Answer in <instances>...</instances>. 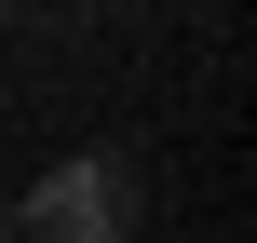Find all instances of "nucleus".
<instances>
[{
	"label": "nucleus",
	"mask_w": 257,
	"mask_h": 243,
	"mask_svg": "<svg viewBox=\"0 0 257 243\" xmlns=\"http://www.w3.org/2000/svg\"><path fill=\"white\" fill-rule=\"evenodd\" d=\"M27 230H41V243H122V189H108V162L41 176V189H27Z\"/></svg>",
	"instance_id": "f257e3e1"
}]
</instances>
